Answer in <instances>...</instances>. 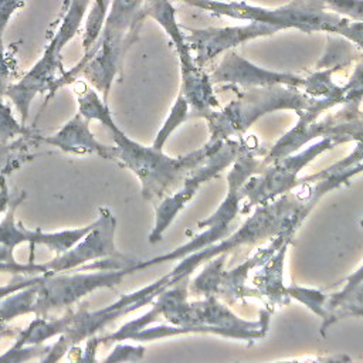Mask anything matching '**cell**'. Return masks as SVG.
<instances>
[{
  "label": "cell",
  "mask_w": 363,
  "mask_h": 363,
  "mask_svg": "<svg viewBox=\"0 0 363 363\" xmlns=\"http://www.w3.org/2000/svg\"><path fill=\"white\" fill-rule=\"evenodd\" d=\"M26 193L17 194L14 199L11 197L7 213L0 223V244L6 245L10 250H14L21 242H28L31 252L34 251L35 245H45L51 251H55L58 254L65 252L69 250L75 242H78L92 227V224L85 225L82 228L75 230H64V231H55V233H44L41 228L35 230H27L20 223H16L14 213L17 206L21 200H24Z\"/></svg>",
  "instance_id": "cell-15"
},
{
  "label": "cell",
  "mask_w": 363,
  "mask_h": 363,
  "mask_svg": "<svg viewBox=\"0 0 363 363\" xmlns=\"http://www.w3.org/2000/svg\"><path fill=\"white\" fill-rule=\"evenodd\" d=\"M187 119H190V113H189V104L187 101L184 99V96L179 92V96L176 98V102L174 105L172 106L170 109V113L167 116V119L164 121L163 126L159 129L155 140H153V145L156 149H162L164 142L167 140V138L170 136V133L179 126L182 125L183 122H186Z\"/></svg>",
  "instance_id": "cell-26"
},
{
  "label": "cell",
  "mask_w": 363,
  "mask_h": 363,
  "mask_svg": "<svg viewBox=\"0 0 363 363\" xmlns=\"http://www.w3.org/2000/svg\"><path fill=\"white\" fill-rule=\"evenodd\" d=\"M10 200H11V196L9 193L6 177L4 174H0V213L7 210Z\"/></svg>",
  "instance_id": "cell-34"
},
{
  "label": "cell",
  "mask_w": 363,
  "mask_h": 363,
  "mask_svg": "<svg viewBox=\"0 0 363 363\" xmlns=\"http://www.w3.org/2000/svg\"><path fill=\"white\" fill-rule=\"evenodd\" d=\"M343 316H363V306H360V308H347V309L339 311L336 313V319H340Z\"/></svg>",
  "instance_id": "cell-35"
},
{
  "label": "cell",
  "mask_w": 363,
  "mask_h": 363,
  "mask_svg": "<svg viewBox=\"0 0 363 363\" xmlns=\"http://www.w3.org/2000/svg\"><path fill=\"white\" fill-rule=\"evenodd\" d=\"M88 122L89 121L78 112L57 133L47 138L38 135L37 140L55 146L67 153L98 155L108 160H116V147L95 139Z\"/></svg>",
  "instance_id": "cell-17"
},
{
  "label": "cell",
  "mask_w": 363,
  "mask_h": 363,
  "mask_svg": "<svg viewBox=\"0 0 363 363\" xmlns=\"http://www.w3.org/2000/svg\"><path fill=\"white\" fill-rule=\"evenodd\" d=\"M169 286H172L170 274L162 277L160 279L155 281L153 284L142 289H138L132 294L122 295L115 303L104 309L92 311V312H88L86 309H81L77 313H72V319L68 328L62 332V336L60 337V340L52 347H48L47 356H44L43 360L45 362L58 360L75 343H79L81 340H85L94 336L95 332L105 328L111 320L122 315H126L146 303H150L153 299H156V296L162 291H164Z\"/></svg>",
  "instance_id": "cell-9"
},
{
  "label": "cell",
  "mask_w": 363,
  "mask_h": 363,
  "mask_svg": "<svg viewBox=\"0 0 363 363\" xmlns=\"http://www.w3.org/2000/svg\"><path fill=\"white\" fill-rule=\"evenodd\" d=\"M78 112L88 121L102 122L112 133L116 147V162L132 170L142 184V196L147 201H160L172 194L184 177L204 163L224 140H208L203 147L180 157H170L155 146H143L126 136L113 122L111 111L86 81H74Z\"/></svg>",
  "instance_id": "cell-1"
},
{
  "label": "cell",
  "mask_w": 363,
  "mask_h": 363,
  "mask_svg": "<svg viewBox=\"0 0 363 363\" xmlns=\"http://www.w3.org/2000/svg\"><path fill=\"white\" fill-rule=\"evenodd\" d=\"M241 145H242V139L224 140L221 146L204 163L197 166L184 177L182 184L172 194L163 197L160 203L155 206L156 220H155V227L149 234V242L155 244L162 240L163 233L172 224L174 217L183 210V207L194 197L197 189L203 183L213 179L221 170L233 164L234 159L237 157L241 149Z\"/></svg>",
  "instance_id": "cell-11"
},
{
  "label": "cell",
  "mask_w": 363,
  "mask_h": 363,
  "mask_svg": "<svg viewBox=\"0 0 363 363\" xmlns=\"http://www.w3.org/2000/svg\"><path fill=\"white\" fill-rule=\"evenodd\" d=\"M89 3L91 0H64L61 7L64 14L62 21L55 35L47 45L44 54L18 82L7 86L4 95L9 96L16 105L21 115V123H24L28 118L33 99L38 94L51 89L58 78V71L64 72L61 68V51L79 30Z\"/></svg>",
  "instance_id": "cell-7"
},
{
  "label": "cell",
  "mask_w": 363,
  "mask_h": 363,
  "mask_svg": "<svg viewBox=\"0 0 363 363\" xmlns=\"http://www.w3.org/2000/svg\"><path fill=\"white\" fill-rule=\"evenodd\" d=\"M44 274V272H43ZM43 274L35 277V278H30V279H17L14 282H10L9 285H4V286H0V299L6 298L7 295H11L13 292L18 291V289H23L26 286H30V285H34L37 282H40L43 279Z\"/></svg>",
  "instance_id": "cell-33"
},
{
  "label": "cell",
  "mask_w": 363,
  "mask_h": 363,
  "mask_svg": "<svg viewBox=\"0 0 363 363\" xmlns=\"http://www.w3.org/2000/svg\"><path fill=\"white\" fill-rule=\"evenodd\" d=\"M289 242L282 244L265 262V269L254 279L259 296H265L272 305H286L289 296L286 295L284 285V259L286 255V248Z\"/></svg>",
  "instance_id": "cell-18"
},
{
  "label": "cell",
  "mask_w": 363,
  "mask_h": 363,
  "mask_svg": "<svg viewBox=\"0 0 363 363\" xmlns=\"http://www.w3.org/2000/svg\"><path fill=\"white\" fill-rule=\"evenodd\" d=\"M116 230V218L108 207H99V216L92 223L91 230L69 250L58 254L45 265L47 271L65 272L74 271L85 262H94L95 259H121L129 261V258L119 252L115 247L113 237Z\"/></svg>",
  "instance_id": "cell-12"
},
{
  "label": "cell",
  "mask_w": 363,
  "mask_h": 363,
  "mask_svg": "<svg viewBox=\"0 0 363 363\" xmlns=\"http://www.w3.org/2000/svg\"><path fill=\"white\" fill-rule=\"evenodd\" d=\"M360 225H362V227H363V218H362V220H360Z\"/></svg>",
  "instance_id": "cell-36"
},
{
  "label": "cell",
  "mask_w": 363,
  "mask_h": 363,
  "mask_svg": "<svg viewBox=\"0 0 363 363\" xmlns=\"http://www.w3.org/2000/svg\"><path fill=\"white\" fill-rule=\"evenodd\" d=\"M108 6L109 3H106V0H94V4L91 6V11L85 24V33L82 38L84 50H89L96 41L108 11Z\"/></svg>",
  "instance_id": "cell-28"
},
{
  "label": "cell",
  "mask_w": 363,
  "mask_h": 363,
  "mask_svg": "<svg viewBox=\"0 0 363 363\" xmlns=\"http://www.w3.org/2000/svg\"><path fill=\"white\" fill-rule=\"evenodd\" d=\"M145 347L143 346H130V345H118L111 354L105 359V362H138L143 357Z\"/></svg>",
  "instance_id": "cell-31"
},
{
  "label": "cell",
  "mask_w": 363,
  "mask_h": 363,
  "mask_svg": "<svg viewBox=\"0 0 363 363\" xmlns=\"http://www.w3.org/2000/svg\"><path fill=\"white\" fill-rule=\"evenodd\" d=\"M225 257L227 252L216 255L214 258L208 259L210 262L204 267L201 274L197 275L190 285L193 294H199L203 296H217Z\"/></svg>",
  "instance_id": "cell-22"
},
{
  "label": "cell",
  "mask_w": 363,
  "mask_h": 363,
  "mask_svg": "<svg viewBox=\"0 0 363 363\" xmlns=\"http://www.w3.org/2000/svg\"><path fill=\"white\" fill-rule=\"evenodd\" d=\"M143 4L145 0H111L95 44L84 52L74 68L57 78L50 95L58 88L72 84L78 77H84L104 94L102 99L106 102L113 78L121 71L123 58L129 47L138 40L146 18Z\"/></svg>",
  "instance_id": "cell-2"
},
{
  "label": "cell",
  "mask_w": 363,
  "mask_h": 363,
  "mask_svg": "<svg viewBox=\"0 0 363 363\" xmlns=\"http://www.w3.org/2000/svg\"><path fill=\"white\" fill-rule=\"evenodd\" d=\"M35 135L37 133L31 128L24 126V123H18L11 113L10 105L0 99V145L9 143L14 136L31 138Z\"/></svg>",
  "instance_id": "cell-27"
},
{
  "label": "cell",
  "mask_w": 363,
  "mask_h": 363,
  "mask_svg": "<svg viewBox=\"0 0 363 363\" xmlns=\"http://www.w3.org/2000/svg\"><path fill=\"white\" fill-rule=\"evenodd\" d=\"M72 313L74 312L68 311V313L65 316H62L60 319H54V320H45L43 318L33 320L30 323V326L17 339L14 347H21V346H27V345H40L43 340L62 333L68 328V325L72 319Z\"/></svg>",
  "instance_id": "cell-19"
},
{
  "label": "cell",
  "mask_w": 363,
  "mask_h": 363,
  "mask_svg": "<svg viewBox=\"0 0 363 363\" xmlns=\"http://www.w3.org/2000/svg\"><path fill=\"white\" fill-rule=\"evenodd\" d=\"M363 306V282L359 284L354 289H352L337 305V308L333 311V315L336 316V313L339 311L347 309V308H360Z\"/></svg>",
  "instance_id": "cell-32"
},
{
  "label": "cell",
  "mask_w": 363,
  "mask_h": 363,
  "mask_svg": "<svg viewBox=\"0 0 363 363\" xmlns=\"http://www.w3.org/2000/svg\"><path fill=\"white\" fill-rule=\"evenodd\" d=\"M337 71L336 68H322L316 69L311 75H308L303 81V92L313 98L340 95L343 92L342 86L336 85L332 81V74Z\"/></svg>",
  "instance_id": "cell-25"
},
{
  "label": "cell",
  "mask_w": 363,
  "mask_h": 363,
  "mask_svg": "<svg viewBox=\"0 0 363 363\" xmlns=\"http://www.w3.org/2000/svg\"><path fill=\"white\" fill-rule=\"evenodd\" d=\"M186 40L194 51V62L199 67H204L214 57L233 50L234 47L255 40L259 37H268L278 33V30L269 24L259 21H250L245 26L234 27H210V28H189Z\"/></svg>",
  "instance_id": "cell-13"
},
{
  "label": "cell",
  "mask_w": 363,
  "mask_h": 363,
  "mask_svg": "<svg viewBox=\"0 0 363 363\" xmlns=\"http://www.w3.org/2000/svg\"><path fill=\"white\" fill-rule=\"evenodd\" d=\"M363 282V265L357 269V271H354L353 274H350L349 277H346V279H345V284H343V288L339 291V292H336V294H333V295H330L329 296V299H328V309L330 311V313L333 315V311L337 308V305L340 303V301L352 291V289H354L359 284H362ZM333 319H335V315H333ZM335 322H336V319H335Z\"/></svg>",
  "instance_id": "cell-30"
},
{
  "label": "cell",
  "mask_w": 363,
  "mask_h": 363,
  "mask_svg": "<svg viewBox=\"0 0 363 363\" xmlns=\"http://www.w3.org/2000/svg\"><path fill=\"white\" fill-rule=\"evenodd\" d=\"M23 6V0H0V98L4 95L7 86L10 85V68L7 64L3 35L9 26V21L14 11Z\"/></svg>",
  "instance_id": "cell-24"
},
{
  "label": "cell",
  "mask_w": 363,
  "mask_h": 363,
  "mask_svg": "<svg viewBox=\"0 0 363 363\" xmlns=\"http://www.w3.org/2000/svg\"><path fill=\"white\" fill-rule=\"evenodd\" d=\"M143 10L146 17L153 18L170 37L176 52L179 55L182 71V88L183 91L201 89L211 82L210 75L199 67L191 57V48L186 40V34L182 33L180 26L176 21L174 7L170 0H145Z\"/></svg>",
  "instance_id": "cell-14"
},
{
  "label": "cell",
  "mask_w": 363,
  "mask_h": 363,
  "mask_svg": "<svg viewBox=\"0 0 363 363\" xmlns=\"http://www.w3.org/2000/svg\"><path fill=\"white\" fill-rule=\"evenodd\" d=\"M313 96L301 92V88L288 85H268L242 88L237 99L207 119L210 140H227L242 135L262 115L281 111H301L312 102Z\"/></svg>",
  "instance_id": "cell-6"
},
{
  "label": "cell",
  "mask_w": 363,
  "mask_h": 363,
  "mask_svg": "<svg viewBox=\"0 0 363 363\" xmlns=\"http://www.w3.org/2000/svg\"><path fill=\"white\" fill-rule=\"evenodd\" d=\"M298 210V200L294 194H282L265 204L257 207L255 213L250 216L245 223L235 230L231 235L224 237L223 240L191 252L182 258V261L170 272L172 285L179 282L183 278H189L190 274L204 261L214 258L216 255L228 252L230 250L247 244L257 242L259 240L274 237L279 233H286L289 235L295 234L294 218Z\"/></svg>",
  "instance_id": "cell-5"
},
{
  "label": "cell",
  "mask_w": 363,
  "mask_h": 363,
  "mask_svg": "<svg viewBox=\"0 0 363 363\" xmlns=\"http://www.w3.org/2000/svg\"><path fill=\"white\" fill-rule=\"evenodd\" d=\"M354 44L346 38H337L328 35V47L322 58L316 64V69L322 68H336L340 69L345 65H349L353 58L359 55V51L353 47Z\"/></svg>",
  "instance_id": "cell-21"
},
{
  "label": "cell",
  "mask_w": 363,
  "mask_h": 363,
  "mask_svg": "<svg viewBox=\"0 0 363 363\" xmlns=\"http://www.w3.org/2000/svg\"><path fill=\"white\" fill-rule=\"evenodd\" d=\"M213 84H230L238 85L241 88H254V86H268V85H288L295 88L303 86V77L278 72L265 68H259L240 57L234 50L224 52L220 64L210 74Z\"/></svg>",
  "instance_id": "cell-16"
},
{
  "label": "cell",
  "mask_w": 363,
  "mask_h": 363,
  "mask_svg": "<svg viewBox=\"0 0 363 363\" xmlns=\"http://www.w3.org/2000/svg\"><path fill=\"white\" fill-rule=\"evenodd\" d=\"M189 6L235 20L259 21L275 27L278 31L296 28L306 34L320 31L346 38L350 18L329 10L322 0H292L279 7L254 6L245 1L220 0H179Z\"/></svg>",
  "instance_id": "cell-3"
},
{
  "label": "cell",
  "mask_w": 363,
  "mask_h": 363,
  "mask_svg": "<svg viewBox=\"0 0 363 363\" xmlns=\"http://www.w3.org/2000/svg\"><path fill=\"white\" fill-rule=\"evenodd\" d=\"M329 10L350 20L363 21V0H322Z\"/></svg>",
  "instance_id": "cell-29"
},
{
  "label": "cell",
  "mask_w": 363,
  "mask_h": 363,
  "mask_svg": "<svg viewBox=\"0 0 363 363\" xmlns=\"http://www.w3.org/2000/svg\"><path fill=\"white\" fill-rule=\"evenodd\" d=\"M345 142L349 140L340 136H323L302 152L289 153L275 162H271L267 169L257 173V176H251L245 182L244 199L247 200L248 207L265 204L292 191L301 183V179L298 177L301 169L315 160L320 153Z\"/></svg>",
  "instance_id": "cell-8"
},
{
  "label": "cell",
  "mask_w": 363,
  "mask_h": 363,
  "mask_svg": "<svg viewBox=\"0 0 363 363\" xmlns=\"http://www.w3.org/2000/svg\"><path fill=\"white\" fill-rule=\"evenodd\" d=\"M109 1H111V0H106V3H109Z\"/></svg>",
  "instance_id": "cell-37"
},
{
  "label": "cell",
  "mask_w": 363,
  "mask_h": 363,
  "mask_svg": "<svg viewBox=\"0 0 363 363\" xmlns=\"http://www.w3.org/2000/svg\"><path fill=\"white\" fill-rule=\"evenodd\" d=\"M132 268L98 269L95 272H44L43 279L35 285V295L30 312L47 315L52 309L71 306L86 294L98 288H111L122 281Z\"/></svg>",
  "instance_id": "cell-10"
},
{
  "label": "cell",
  "mask_w": 363,
  "mask_h": 363,
  "mask_svg": "<svg viewBox=\"0 0 363 363\" xmlns=\"http://www.w3.org/2000/svg\"><path fill=\"white\" fill-rule=\"evenodd\" d=\"M38 135L27 138L20 136L18 139L0 145V174H4L16 167H18L26 159L30 157L28 149L34 143L37 145Z\"/></svg>",
  "instance_id": "cell-23"
},
{
  "label": "cell",
  "mask_w": 363,
  "mask_h": 363,
  "mask_svg": "<svg viewBox=\"0 0 363 363\" xmlns=\"http://www.w3.org/2000/svg\"><path fill=\"white\" fill-rule=\"evenodd\" d=\"M285 291H286V295L289 298H294V299L302 302L313 313H316L318 316H320L323 319L322 333H325L328 326H330L335 322L333 315L328 309V299H329V296L325 295L323 292H320L318 289H312V288H303V286H299L296 284H292V285L286 286Z\"/></svg>",
  "instance_id": "cell-20"
},
{
  "label": "cell",
  "mask_w": 363,
  "mask_h": 363,
  "mask_svg": "<svg viewBox=\"0 0 363 363\" xmlns=\"http://www.w3.org/2000/svg\"><path fill=\"white\" fill-rule=\"evenodd\" d=\"M262 164H264L262 160L258 159L257 146L248 145V142L242 140L241 149H240L237 157L234 159L233 166L227 174L228 189H227V194H225L223 203L213 213V216H210L199 223V227L206 228V230L201 234L191 238L184 245H182L167 254H163V255H159V257H155V258H150L146 261H138L133 267V271L147 268L150 265L160 264L164 261L182 259L183 257H186L191 252H196L199 250H203V248L223 240L224 237H227V234L230 231V224L237 217V214L240 211L241 201L244 200V184L251 176L261 172Z\"/></svg>",
  "instance_id": "cell-4"
}]
</instances>
